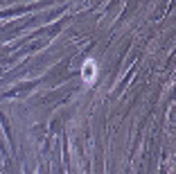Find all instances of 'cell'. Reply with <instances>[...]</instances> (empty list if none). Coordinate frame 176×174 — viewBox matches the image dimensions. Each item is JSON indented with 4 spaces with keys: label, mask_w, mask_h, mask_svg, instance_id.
<instances>
[{
    "label": "cell",
    "mask_w": 176,
    "mask_h": 174,
    "mask_svg": "<svg viewBox=\"0 0 176 174\" xmlns=\"http://www.w3.org/2000/svg\"><path fill=\"white\" fill-rule=\"evenodd\" d=\"M93 61H86V68H84V75H86V79H90V75H93Z\"/></svg>",
    "instance_id": "cell-1"
}]
</instances>
